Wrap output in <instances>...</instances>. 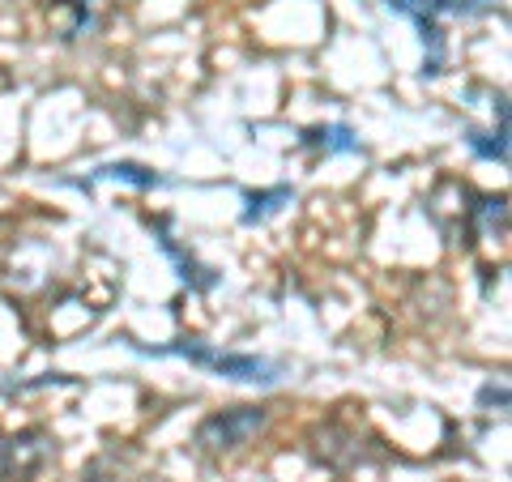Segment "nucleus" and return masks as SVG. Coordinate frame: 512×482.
Instances as JSON below:
<instances>
[{
  "label": "nucleus",
  "instance_id": "0eeeda50",
  "mask_svg": "<svg viewBox=\"0 0 512 482\" xmlns=\"http://www.w3.org/2000/svg\"><path fill=\"white\" fill-rule=\"evenodd\" d=\"M470 231L483 239H504L508 231V197H478L470 205Z\"/></svg>",
  "mask_w": 512,
  "mask_h": 482
},
{
  "label": "nucleus",
  "instance_id": "20e7f679",
  "mask_svg": "<svg viewBox=\"0 0 512 482\" xmlns=\"http://www.w3.org/2000/svg\"><path fill=\"white\" fill-rule=\"evenodd\" d=\"M56 457V440L47 431H22L0 440V482H30L47 461Z\"/></svg>",
  "mask_w": 512,
  "mask_h": 482
},
{
  "label": "nucleus",
  "instance_id": "1a4fd4ad",
  "mask_svg": "<svg viewBox=\"0 0 512 482\" xmlns=\"http://www.w3.org/2000/svg\"><path fill=\"white\" fill-rule=\"evenodd\" d=\"M466 146L474 158H483V163H508V111H500V124H495V133H483V128H466Z\"/></svg>",
  "mask_w": 512,
  "mask_h": 482
},
{
  "label": "nucleus",
  "instance_id": "9b49d317",
  "mask_svg": "<svg viewBox=\"0 0 512 482\" xmlns=\"http://www.w3.org/2000/svg\"><path fill=\"white\" fill-rule=\"evenodd\" d=\"M94 180H124V184H133V188H163L167 184L163 175L150 171V167H141V163H107V167H99L90 180H82L77 188H90Z\"/></svg>",
  "mask_w": 512,
  "mask_h": 482
},
{
  "label": "nucleus",
  "instance_id": "9d476101",
  "mask_svg": "<svg viewBox=\"0 0 512 482\" xmlns=\"http://www.w3.org/2000/svg\"><path fill=\"white\" fill-rule=\"evenodd\" d=\"M295 201V188L291 184H278V188H265V192H244V222L256 227V222L274 218L282 205Z\"/></svg>",
  "mask_w": 512,
  "mask_h": 482
},
{
  "label": "nucleus",
  "instance_id": "f03ea898",
  "mask_svg": "<svg viewBox=\"0 0 512 482\" xmlns=\"http://www.w3.org/2000/svg\"><path fill=\"white\" fill-rule=\"evenodd\" d=\"M384 5L419 22V35H423V47H427L423 73L436 77V73H444V60H448L444 22L448 18H487V13L500 9V0H384Z\"/></svg>",
  "mask_w": 512,
  "mask_h": 482
},
{
  "label": "nucleus",
  "instance_id": "7ed1b4c3",
  "mask_svg": "<svg viewBox=\"0 0 512 482\" xmlns=\"http://www.w3.org/2000/svg\"><path fill=\"white\" fill-rule=\"evenodd\" d=\"M265 423H269V410H261V406L218 410L197 427V444L205 448V453H214V457L235 453V448H244L256 431H265Z\"/></svg>",
  "mask_w": 512,
  "mask_h": 482
},
{
  "label": "nucleus",
  "instance_id": "423d86ee",
  "mask_svg": "<svg viewBox=\"0 0 512 482\" xmlns=\"http://www.w3.org/2000/svg\"><path fill=\"white\" fill-rule=\"evenodd\" d=\"M47 18H52L56 35L64 43H73V39L90 35V30H99L103 13H99V0H52V5H47Z\"/></svg>",
  "mask_w": 512,
  "mask_h": 482
},
{
  "label": "nucleus",
  "instance_id": "6e6552de",
  "mask_svg": "<svg viewBox=\"0 0 512 482\" xmlns=\"http://www.w3.org/2000/svg\"><path fill=\"white\" fill-rule=\"evenodd\" d=\"M299 146L320 150V154H359V137L346 124H320V128H303Z\"/></svg>",
  "mask_w": 512,
  "mask_h": 482
},
{
  "label": "nucleus",
  "instance_id": "39448f33",
  "mask_svg": "<svg viewBox=\"0 0 512 482\" xmlns=\"http://www.w3.org/2000/svg\"><path fill=\"white\" fill-rule=\"evenodd\" d=\"M150 227H154V239H158V248H163V252L171 256L175 273H180V278H184V282H188V286H192V291H197V295H210L214 286L222 282V278H218V269L201 265V261H197V256H192L188 248H180V239H175V235L167 231V222H163V218H158V222H150Z\"/></svg>",
  "mask_w": 512,
  "mask_h": 482
},
{
  "label": "nucleus",
  "instance_id": "f8f14e48",
  "mask_svg": "<svg viewBox=\"0 0 512 482\" xmlns=\"http://www.w3.org/2000/svg\"><path fill=\"white\" fill-rule=\"evenodd\" d=\"M500 406V410H508V389L500 384V389H495V384H483V393H478V406Z\"/></svg>",
  "mask_w": 512,
  "mask_h": 482
},
{
  "label": "nucleus",
  "instance_id": "f257e3e1",
  "mask_svg": "<svg viewBox=\"0 0 512 482\" xmlns=\"http://www.w3.org/2000/svg\"><path fill=\"white\" fill-rule=\"evenodd\" d=\"M137 355H150V359H188L205 367L214 376H227L239 384H278V363L269 359H256V355H231V350H218L210 342H197V337H180V342H167V346H141V342H128Z\"/></svg>",
  "mask_w": 512,
  "mask_h": 482
}]
</instances>
